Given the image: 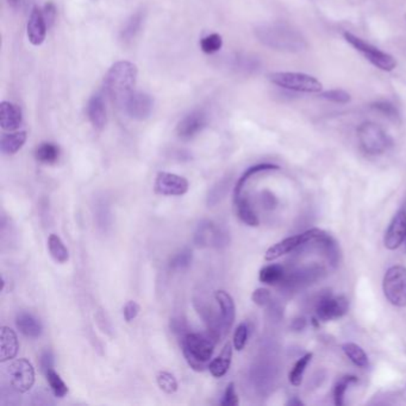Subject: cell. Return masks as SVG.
<instances>
[{"label":"cell","mask_w":406,"mask_h":406,"mask_svg":"<svg viewBox=\"0 0 406 406\" xmlns=\"http://www.w3.org/2000/svg\"><path fill=\"white\" fill-rule=\"evenodd\" d=\"M255 36L260 44L278 52H302L309 47L305 37L286 23H268L258 26Z\"/></svg>","instance_id":"6da1fadb"},{"label":"cell","mask_w":406,"mask_h":406,"mask_svg":"<svg viewBox=\"0 0 406 406\" xmlns=\"http://www.w3.org/2000/svg\"><path fill=\"white\" fill-rule=\"evenodd\" d=\"M137 67L130 61H118L104 78V88L110 99L117 105H126V100L134 93L137 80Z\"/></svg>","instance_id":"7a4b0ae2"},{"label":"cell","mask_w":406,"mask_h":406,"mask_svg":"<svg viewBox=\"0 0 406 406\" xmlns=\"http://www.w3.org/2000/svg\"><path fill=\"white\" fill-rule=\"evenodd\" d=\"M216 342L209 334L187 333L182 337V348L186 361L195 371L208 368L206 363L215 351Z\"/></svg>","instance_id":"3957f363"},{"label":"cell","mask_w":406,"mask_h":406,"mask_svg":"<svg viewBox=\"0 0 406 406\" xmlns=\"http://www.w3.org/2000/svg\"><path fill=\"white\" fill-rule=\"evenodd\" d=\"M360 148L368 155H381L392 147L389 135L374 122H365L358 128Z\"/></svg>","instance_id":"277c9868"},{"label":"cell","mask_w":406,"mask_h":406,"mask_svg":"<svg viewBox=\"0 0 406 406\" xmlns=\"http://www.w3.org/2000/svg\"><path fill=\"white\" fill-rule=\"evenodd\" d=\"M269 81L276 86L289 91L302 93H320L323 90L322 82L312 75L298 72H274L268 75Z\"/></svg>","instance_id":"5b68a950"},{"label":"cell","mask_w":406,"mask_h":406,"mask_svg":"<svg viewBox=\"0 0 406 406\" xmlns=\"http://www.w3.org/2000/svg\"><path fill=\"white\" fill-rule=\"evenodd\" d=\"M345 39L347 42L354 48L356 52H359L361 55L365 57L366 60L369 61L371 65L376 66V68L385 70V72H391L396 68L397 62L394 60L392 55H389L387 52H383L379 48L371 46L362 39H360L358 36H355L351 32H345L343 34Z\"/></svg>","instance_id":"8992f818"},{"label":"cell","mask_w":406,"mask_h":406,"mask_svg":"<svg viewBox=\"0 0 406 406\" xmlns=\"http://www.w3.org/2000/svg\"><path fill=\"white\" fill-rule=\"evenodd\" d=\"M385 297L392 305L406 307V267L392 266L385 273L383 280Z\"/></svg>","instance_id":"52a82bcc"},{"label":"cell","mask_w":406,"mask_h":406,"mask_svg":"<svg viewBox=\"0 0 406 406\" xmlns=\"http://www.w3.org/2000/svg\"><path fill=\"white\" fill-rule=\"evenodd\" d=\"M349 310V300L345 296H334L330 292L320 296L316 305V317L320 322L338 320Z\"/></svg>","instance_id":"ba28073f"},{"label":"cell","mask_w":406,"mask_h":406,"mask_svg":"<svg viewBox=\"0 0 406 406\" xmlns=\"http://www.w3.org/2000/svg\"><path fill=\"white\" fill-rule=\"evenodd\" d=\"M322 231L323 230L315 228V229L307 230L305 233L297 235V236L285 238V240H282L280 242L276 243L274 246H271L266 251L264 259L267 260V261H274V260L279 259L281 256L289 254L291 251L298 249L300 246L309 244V243H315L316 240L320 238Z\"/></svg>","instance_id":"9c48e42d"},{"label":"cell","mask_w":406,"mask_h":406,"mask_svg":"<svg viewBox=\"0 0 406 406\" xmlns=\"http://www.w3.org/2000/svg\"><path fill=\"white\" fill-rule=\"evenodd\" d=\"M195 243L198 248H224L229 243V235L222 226L212 221L199 223L195 233Z\"/></svg>","instance_id":"30bf717a"},{"label":"cell","mask_w":406,"mask_h":406,"mask_svg":"<svg viewBox=\"0 0 406 406\" xmlns=\"http://www.w3.org/2000/svg\"><path fill=\"white\" fill-rule=\"evenodd\" d=\"M8 373L11 386L19 394L30 391L35 384V369L29 360L18 359L13 361L10 365Z\"/></svg>","instance_id":"8fae6325"},{"label":"cell","mask_w":406,"mask_h":406,"mask_svg":"<svg viewBox=\"0 0 406 406\" xmlns=\"http://www.w3.org/2000/svg\"><path fill=\"white\" fill-rule=\"evenodd\" d=\"M188 188H190V184L187 182V179L177 174L160 172L156 175L154 190L157 195L177 197V195H184L187 193Z\"/></svg>","instance_id":"7c38bea8"},{"label":"cell","mask_w":406,"mask_h":406,"mask_svg":"<svg viewBox=\"0 0 406 406\" xmlns=\"http://www.w3.org/2000/svg\"><path fill=\"white\" fill-rule=\"evenodd\" d=\"M195 305L199 316L203 318L204 323H205L206 328H208L209 335L217 343V342L221 340V337L225 335L222 317L217 315L211 304H209L204 299H195Z\"/></svg>","instance_id":"4fadbf2b"},{"label":"cell","mask_w":406,"mask_h":406,"mask_svg":"<svg viewBox=\"0 0 406 406\" xmlns=\"http://www.w3.org/2000/svg\"><path fill=\"white\" fill-rule=\"evenodd\" d=\"M154 108V99L144 92H134L126 103V113L133 119L144 121L151 117Z\"/></svg>","instance_id":"5bb4252c"},{"label":"cell","mask_w":406,"mask_h":406,"mask_svg":"<svg viewBox=\"0 0 406 406\" xmlns=\"http://www.w3.org/2000/svg\"><path fill=\"white\" fill-rule=\"evenodd\" d=\"M406 240V211L404 209L394 215L384 236V244L389 251H396Z\"/></svg>","instance_id":"9a60e30c"},{"label":"cell","mask_w":406,"mask_h":406,"mask_svg":"<svg viewBox=\"0 0 406 406\" xmlns=\"http://www.w3.org/2000/svg\"><path fill=\"white\" fill-rule=\"evenodd\" d=\"M208 124V117L203 111H193L184 117L177 126V134L182 139H193Z\"/></svg>","instance_id":"2e32d148"},{"label":"cell","mask_w":406,"mask_h":406,"mask_svg":"<svg viewBox=\"0 0 406 406\" xmlns=\"http://www.w3.org/2000/svg\"><path fill=\"white\" fill-rule=\"evenodd\" d=\"M48 26L44 17V12L39 6L31 10L30 16L26 24V36L32 46L39 47L44 44L47 36Z\"/></svg>","instance_id":"e0dca14e"},{"label":"cell","mask_w":406,"mask_h":406,"mask_svg":"<svg viewBox=\"0 0 406 406\" xmlns=\"http://www.w3.org/2000/svg\"><path fill=\"white\" fill-rule=\"evenodd\" d=\"M23 113L18 105L11 102H1L0 104V126L5 131H14L22 126Z\"/></svg>","instance_id":"ac0fdd59"},{"label":"cell","mask_w":406,"mask_h":406,"mask_svg":"<svg viewBox=\"0 0 406 406\" xmlns=\"http://www.w3.org/2000/svg\"><path fill=\"white\" fill-rule=\"evenodd\" d=\"M215 299L221 307L222 322H223V328H224V333L226 335L233 327L235 317H236L235 302H233V297L223 290L216 291Z\"/></svg>","instance_id":"d6986e66"},{"label":"cell","mask_w":406,"mask_h":406,"mask_svg":"<svg viewBox=\"0 0 406 406\" xmlns=\"http://www.w3.org/2000/svg\"><path fill=\"white\" fill-rule=\"evenodd\" d=\"M87 117L95 129H104L106 124V105L103 95H92L87 104Z\"/></svg>","instance_id":"ffe728a7"},{"label":"cell","mask_w":406,"mask_h":406,"mask_svg":"<svg viewBox=\"0 0 406 406\" xmlns=\"http://www.w3.org/2000/svg\"><path fill=\"white\" fill-rule=\"evenodd\" d=\"M19 343L18 337L12 329L8 327L1 328V336H0V361L6 362L14 359L18 354Z\"/></svg>","instance_id":"44dd1931"},{"label":"cell","mask_w":406,"mask_h":406,"mask_svg":"<svg viewBox=\"0 0 406 406\" xmlns=\"http://www.w3.org/2000/svg\"><path fill=\"white\" fill-rule=\"evenodd\" d=\"M231 359H233V346L230 342H226L221 355L209 363V371L215 378L224 376L230 369Z\"/></svg>","instance_id":"7402d4cb"},{"label":"cell","mask_w":406,"mask_h":406,"mask_svg":"<svg viewBox=\"0 0 406 406\" xmlns=\"http://www.w3.org/2000/svg\"><path fill=\"white\" fill-rule=\"evenodd\" d=\"M16 325L18 330L26 337L31 338H37L42 335L44 328L42 325L35 316L28 313V312H21L16 318Z\"/></svg>","instance_id":"603a6c76"},{"label":"cell","mask_w":406,"mask_h":406,"mask_svg":"<svg viewBox=\"0 0 406 406\" xmlns=\"http://www.w3.org/2000/svg\"><path fill=\"white\" fill-rule=\"evenodd\" d=\"M28 134L26 131H16L4 134L0 139V149L5 155H13L21 151L26 144Z\"/></svg>","instance_id":"cb8c5ba5"},{"label":"cell","mask_w":406,"mask_h":406,"mask_svg":"<svg viewBox=\"0 0 406 406\" xmlns=\"http://www.w3.org/2000/svg\"><path fill=\"white\" fill-rule=\"evenodd\" d=\"M144 18H146V13L143 10H139L130 16L121 30V39L124 44L133 41L139 34L144 23Z\"/></svg>","instance_id":"d4e9b609"},{"label":"cell","mask_w":406,"mask_h":406,"mask_svg":"<svg viewBox=\"0 0 406 406\" xmlns=\"http://www.w3.org/2000/svg\"><path fill=\"white\" fill-rule=\"evenodd\" d=\"M235 203H236V212H238V218L244 224L249 225V226H258L260 224L258 215L251 206L249 199L243 197L242 195H238L235 198Z\"/></svg>","instance_id":"484cf974"},{"label":"cell","mask_w":406,"mask_h":406,"mask_svg":"<svg viewBox=\"0 0 406 406\" xmlns=\"http://www.w3.org/2000/svg\"><path fill=\"white\" fill-rule=\"evenodd\" d=\"M278 169H280V167L277 166V164H259L249 167V168L246 169V172H244V173L241 175V177L238 179V182H236V186H235V191H233V193H235V198L238 197V195H242L243 188H244V186H246V182H248V180H249L251 177H254L255 174L261 173V172H267V171H278Z\"/></svg>","instance_id":"4316f807"},{"label":"cell","mask_w":406,"mask_h":406,"mask_svg":"<svg viewBox=\"0 0 406 406\" xmlns=\"http://www.w3.org/2000/svg\"><path fill=\"white\" fill-rule=\"evenodd\" d=\"M48 249L49 254L57 264H66L70 260V251L65 246V243L62 242V240L55 233H52L48 238Z\"/></svg>","instance_id":"83f0119b"},{"label":"cell","mask_w":406,"mask_h":406,"mask_svg":"<svg viewBox=\"0 0 406 406\" xmlns=\"http://www.w3.org/2000/svg\"><path fill=\"white\" fill-rule=\"evenodd\" d=\"M36 160L41 164H55L60 157V148L54 143H42L37 147L35 151Z\"/></svg>","instance_id":"f1b7e54d"},{"label":"cell","mask_w":406,"mask_h":406,"mask_svg":"<svg viewBox=\"0 0 406 406\" xmlns=\"http://www.w3.org/2000/svg\"><path fill=\"white\" fill-rule=\"evenodd\" d=\"M342 349L345 351V354L347 355V358L354 363L355 366L361 368H367L369 366V360L365 350L361 347L358 346L356 343H345L342 346Z\"/></svg>","instance_id":"f546056e"},{"label":"cell","mask_w":406,"mask_h":406,"mask_svg":"<svg viewBox=\"0 0 406 406\" xmlns=\"http://www.w3.org/2000/svg\"><path fill=\"white\" fill-rule=\"evenodd\" d=\"M285 278V271L280 264H268L260 271L259 279L267 285H277Z\"/></svg>","instance_id":"4dcf8cb0"},{"label":"cell","mask_w":406,"mask_h":406,"mask_svg":"<svg viewBox=\"0 0 406 406\" xmlns=\"http://www.w3.org/2000/svg\"><path fill=\"white\" fill-rule=\"evenodd\" d=\"M230 187V179L228 177H223L221 182H216L215 185L212 186L211 190L209 191L208 198H206V204L208 206H216L217 204L221 203L222 200L225 198V195H228V191Z\"/></svg>","instance_id":"1f68e13d"},{"label":"cell","mask_w":406,"mask_h":406,"mask_svg":"<svg viewBox=\"0 0 406 406\" xmlns=\"http://www.w3.org/2000/svg\"><path fill=\"white\" fill-rule=\"evenodd\" d=\"M358 381V378L354 376H343L337 380L336 384L334 386V402L335 405L342 406L345 404V396H346L347 389L350 385L355 384Z\"/></svg>","instance_id":"d6a6232c"},{"label":"cell","mask_w":406,"mask_h":406,"mask_svg":"<svg viewBox=\"0 0 406 406\" xmlns=\"http://www.w3.org/2000/svg\"><path fill=\"white\" fill-rule=\"evenodd\" d=\"M312 356H313L312 353H307V354L302 356L294 365L292 371H290V376H289L290 383L293 386H299V385L302 384V376H304V373H305V369L309 366V363L311 362Z\"/></svg>","instance_id":"836d02e7"},{"label":"cell","mask_w":406,"mask_h":406,"mask_svg":"<svg viewBox=\"0 0 406 406\" xmlns=\"http://www.w3.org/2000/svg\"><path fill=\"white\" fill-rule=\"evenodd\" d=\"M46 378H47L48 384L50 386L55 397H65L66 394H68L67 385L65 384V381L62 380V378L57 374V371H54V368L49 369L46 373Z\"/></svg>","instance_id":"e575fe53"},{"label":"cell","mask_w":406,"mask_h":406,"mask_svg":"<svg viewBox=\"0 0 406 406\" xmlns=\"http://www.w3.org/2000/svg\"><path fill=\"white\" fill-rule=\"evenodd\" d=\"M192 259H193L192 251L190 249H184L175 254L169 261V268L172 271H184L186 268L190 267Z\"/></svg>","instance_id":"d590c367"},{"label":"cell","mask_w":406,"mask_h":406,"mask_svg":"<svg viewBox=\"0 0 406 406\" xmlns=\"http://www.w3.org/2000/svg\"><path fill=\"white\" fill-rule=\"evenodd\" d=\"M157 385L164 394H173L177 391V381L175 376L169 371H160L156 376Z\"/></svg>","instance_id":"8d00e7d4"},{"label":"cell","mask_w":406,"mask_h":406,"mask_svg":"<svg viewBox=\"0 0 406 406\" xmlns=\"http://www.w3.org/2000/svg\"><path fill=\"white\" fill-rule=\"evenodd\" d=\"M223 47V39L220 34H210L200 41V49L205 54H215Z\"/></svg>","instance_id":"74e56055"},{"label":"cell","mask_w":406,"mask_h":406,"mask_svg":"<svg viewBox=\"0 0 406 406\" xmlns=\"http://www.w3.org/2000/svg\"><path fill=\"white\" fill-rule=\"evenodd\" d=\"M248 336H249V328L246 323H241L238 325L236 331L233 334V347L235 349L241 351L243 348L246 347V341H248Z\"/></svg>","instance_id":"f35d334b"},{"label":"cell","mask_w":406,"mask_h":406,"mask_svg":"<svg viewBox=\"0 0 406 406\" xmlns=\"http://www.w3.org/2000/svg\"><path fill=\"white\" fill-rule=\"evenodd\" d=\"M320 97L336 104H347L351 99L349 93L343 90H329V91L323 92Z\"/></svg>","instance_id":"ab89813d"},{"label":"cell","mask_w":406,"mask_h":406,"mask_svg":"<svg viewBox=\"0 0 406 406\" xmlns=\"http://www.w3.org/2000/svg\"><path fill=\"white\" fill-rule=\"evenodd\" d=\"M251 300L258 307H267L268 304L272 302V294L267 289H258L251 294Z\"/></svg>","instance_id":"60d3db41"},{"label":"cell","mask_w":406,"mask_h":406,"mask_svg":"<svg viewBox=\"0 0 406 406\" xmlns=\"http://www.w3.org/2000/svg\"><path fill=\"white\" fill-rule=\"evenodd\" d=\"M371 108H376V111H379V113H383L386 117H389V118H392V119H396L398 117V111L397 108L394 105L391 104L389 102H376L374 104L371 105Z\"/></svg>","instance_id":"b9f144b4"},{"label":"cell","mask_w":406,"mask_h":406,"mask_svg":"<svg viewBox=\"0 0 406 406\" xmlns=\"http://www.w3.org/2000/svg\"><path fill=\"white\" fill-rule=\"evenodd\" d=\"M240 404V400H238V396L236 394V387H235V384L233 383H230L228 385V387L225 389L224 396H223V399H222L221 405L222 406H238Z\"/></svg>","instance_id":"7bdbcfd3"},{"label":"cell","mask_w":406,"mask_h":406,"mask_svg":"<svg viewBox=\"0 0 406 406\" xmlns=\"http://www.w3.org/2000/svg\"><path fill=\"white\" fill-rule=\"evenodd\" d=\"M139 310H141V307L137 302H135V300H129V302H126V307H123L124 320L128 323H130L131 320H134L139 316Z\"/></svg>","instance_id":"ee69618b"},{"label":"cell","mask_w":406,"mask_h":406,"mask_svg":"<svg viewBox=\"0 0 406 406\" xmlns=\"http://www.w3.org/2000/svg\"><path fill=\"white\" fill-rule=\"evenodd\" d=\"M42 12H44V17L46 19V23H47L48 29H50L54 26L55 19H57V5L54 4L52 1H48L47 4L44 5Z\"/></svg>","instance_id":"f6af8a7d"},{"label":"cell","mask_w":406,"mask_h":406,"mask_svg":"<svg viewBox=\"0 0 406 406\" xmlns=\"http://www.w3.org/2000/svg\"><path fill=\"white\" fill-rule=\"evenodd\" d=\"M171 329H172L174 334H177L180 337L190 333L188 331V325L182 317H177V318H173V320H171Z\"/></svg>","instance_id":"bcb514c9"},{"label":"cell","mask_w":406,"mask_h":406,"mask_svg":"<svg viewBox=\"0 0 406 406\" xmlns=\"http://www.w3.org/2000/svg\"><path fill=\"white\" fill-rule=\"evenodd\" d=\"M52 368H54V356H52L50 350H46L41 356V369L46 374L49 369H52Z\"/></svg>","instance_id":"7dc6e473"},{"label":"cell","mask_w":406,"mask_h":406,"mask_svg":"<svg viewBox=\"0 0 406 406\" xmlns=\"http://www.w3.org/2000/svg\"><path fill=\"white\" fill-rule=\"evenodd\" d=\"M100 209H102V211L98 212V216H97V220H98V223H99V226H103V228H106L110 225V215H108V209L105 204H102L100 205Z\"/></svg>","instance_id":"c3c4849f"},{"label":"cell","mask_w":406,"mask_h":406,"mask_svg":"<svg viewBox=\"0 0 406 406\" xmlns=\"http://www.w3.org/2000/svg\"><path fill=\"white\" fill-rule=\"evenodd\" d=\"M262 203H264V208H276V205H277V199H276V197H274L271 192L264 191V193H262Z\"/></svg>","instance_id":"681fc988"},{"label":"cell","mask_w":406,"mask_h":406,"mask_svg":"<svg viewBox=\"0 0 406 406\" xmlns=\"http://www.w3.org/2000/svg\"><path fill=\"white\" fill-rule=\"evenodd\" d=\"M287 404H289V405H304V403L300 402V400H299V399H297V398H293V399H292V400H290V402L287 403Z\"/></svg>","instance_id":"f907efd6"},{"label":"cell","mask_w":406,"mask_h":406,"mask_svg":"<svg viewBox=\"0 0 406 406\" xmlns=\"http://www.w3.org/2000/svg\"><path fill=\"white\" fill-rule=\"evenodd\" d=\"M8 3H9V5H11V6H13V8H16V6H18L19 3H21V0H8Z\"/></svg>","instance_id":"816d5d0a"},{"label":"cell","mask_w":406,"mask_h":406,"mask_svg":"<svg viewBox=\"0 0 406 406\" xmlns=\"http://www.w3.org/2000/svg\"><path fill=\"white\" fill-rule=\"evenodd\" d=\"M405 19H406V14H405Z\"/></svg>","instance_id":"f5cc1de1"},{"label":"cell","mask_w":406,"mask_h":406,"mask_svg":"<svg viewBox=\"0 0 406 406\" xmlns=\"http://www.w3.org/2000/svg\"><path fill=\"white\" fill-rule=\"evenodd\" d=\"M405 242H406V240H405Z\"/></svg>","instance_id":"db71d44e"}]
</instances>
